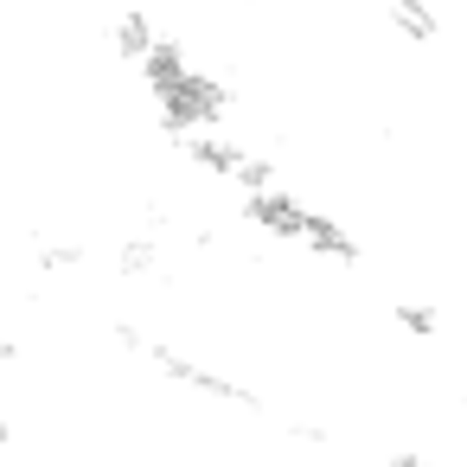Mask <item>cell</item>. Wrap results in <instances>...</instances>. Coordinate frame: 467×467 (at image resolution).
<instances>
[{
    "label": "cell",
    "mask_w": 467,
    "mask_h": 467,
    "mask_svg": "<svg viewBox=\"0 0 467 467\" xmlns=\"http://www.w3.org/2000/svg\"><path fill=\"white\" fill-rule=\"evenodd\" d=\"M135 71H141V90H148L161 129H167L173 141H180V135H212V129L231 122V90H224L173 33H161Z\"/></svg>",
    "instance_id": "obj_1"
},
{
    "label": "cell",
    "mask_w": 467,
    "mask_h": 467,
    "mask_svg": "<svg viewBox=\"0 0 467 467\" xmlns=\"http://www.w3.org/2000/svg\"><path fill=\"white\" fill-rule=\"evenodd\" d=\"M390 314H397V327H403L410 339H435V333H441V314H435L429 301H410V295H403Z\"/></svg>",
    "instance_id": "obj_6"
},
{
    "label": "cell",
    "mask_w": 467,
    "mask_h": 467,
    "mask_svg": "<svg viewBox=\"0 0 467 467\" xmlns=\"http://www.w3.org/2000/svg\"><path fill=\"white\" fill-rule=\"evenodd\" d=\"M116 269H122V275H154V269H161V250H154L148 237H129V244H116Z\"/></svg>",
    "instance_id": "obj_7"
},
{
    "label": "cell",
    "mask_w": 467,
    "mask_h": 467,
    "mask_svg": "<svg viewBox=\"0 0 467 467\" xmlns=\"http://www.w3.org/2000/svg\"><path fill=\"white\" fill-rule=\"evenodd\" d=\"M173 148H180V161H186V167H199V173H205V180H218V186H231L237 199H244V192L275 186V161H269V154H256L250 141H237L231 129H212V135H180Z\"/></svg>",
    "instance_id": "obj_3"
},
{
    "label": "cell",
    "mask_w": 467,
    "mask_h": 467,
    "mask_svg": "<svg viewBox=\"0 0 467 467\" xmlns=\"http://www.w3.org/2000/svg\"><path fill=\"white\" fill-rule=\"evenodd\" d=\"M0 365H14V339L7 333H0Z\"/></svg>",
    "instance_id": "obj_9"
},
{
    "label": "cell",
    "mask_w": 467,
    "mask_h": 467,
    "mask_svg": "<svg viewBox=\"0 0 467 467\" xmlns=\"http://www.w3.org/2000/svg\"><path fill=\"white\" fill-rule=\"evenodd\" d=\"M237 212H244V224H256L269 244H288V250H301V256H320V263H339V269H352V263L365 256L358 237H352L333 212H320V205L301 199V192H288L282 180L263 186V192H244Z\"/></svg>",
    "instance_id": "obj_2"
},
{
    "label": "cell",
    "mask_w": 467,
    "mask_h": 467,
    "mask_svg": "<svg viewBox=\"0 0 467 467\" xmlns=\"http://www.w3.org/2000/svg\"><path fill=\"white\" fill-rule=\"evenodd\" d=\"M84 250L78 244H39V269H78Z\"/></svg>",
    "instance_id": "obj_8"
},
{
    "label": "cell",
    "mask_w": 467,
    "mask_h": 467,
    "mask_svg": "<svg viewBox=\"0 0 467 467\" xmlns=\"http://www.w3.org/2000/svg\"><path fill=\"white\" fill-rule=\"evenodd\" d=\"M461 7H467V0H461Z\"/></svg>",
    "instance_id": "obj_10"
},
{
    "label": "cell",
    "mask_w": 467,
    "mask_h": 467,
    "mask_svg": "<svg viewBox=\"0 0 467 467\" xmlns=\"http://www.w3.org/2000/svg\"><path fill=\"white\" fill-rule=\"evenodd\" d=\"M384 26H390L397 39H410V46H429V39L441 33V20H435L429 0H384Z\"/></svg>",
    "instance_id": "obj_5"
},
{
    "label": "cell",
    "mask_w": 467,
    "mask_h": 467,
    "mask_svg": "<svg viewBox=\"0 0 467 467\" xmlns=\"http://www.w3.org/2000/svg\"><path fill=\"white\" fill-rule=\"evenodd\" d=\"M161 33H167V26H161L148 7H122V14H116V26H109V46H116V58H122V65H141V58H148V46H154Z\"/></svg>",
    "instance_id": "obj_4"
}]
</instances>
